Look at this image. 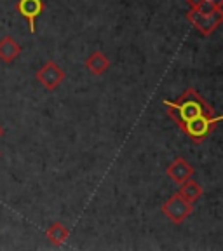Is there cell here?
<instances>
[{
  "mask_svg": "<svg viewBox=\"0 0 223 251\" xmlns=\"http://www.w3.org/2000/svg\"><path fill=\"white\" fill-rule=\"evenodd\" d=\"M162 105L178 127L197 145L202 143L222 121V115L216 114L208 100L194 87H188L174 101L162 100Z\"/></svg>",
  "mask_w": 223,
  "mask_h": 251,
  "instance_id": "6da1fadb",
  "label": "cell"
},
{
  "mask_svg": "<svg viewBox=\"0 0 223 251\" xmlns=\"http://www.w3.org/2000/svg\"><path fill=\"white\" fill-rule=\"evenodd\" d=\"M187 20L190 21L194 28L199 31L200 35L209 37L218 30V26L223 23V9L216 11H197V9H188Z\"/></svg>",
  "mask_w": 223,
  "mask_h": 251,
  "instance_id": "7a4b0ae2",
  "label": "cell"
},
{
  "mask_svg": "<svg viewBox=\"0 0 223 251\" xmlns=\"http://www.w3.org/2000/svg\"><path fill=\"white\" fill-rule=\"evenodd\" d=\"M162 215L166 216L168 220H171L173 224H181L188 216L192 215L194 211V204H190L188 201H185L180 194H173L164 204H162L161 208Z\"/></svg>",
  "mask_w": 223,
  "mask_h": 251,
  "instance_id": "3957f363",
  "label": "cell"
},
{
  "mask_svg": "<svg viewBox=\"0 0 223 251\" xmlns=\"http://www.w3.org/2000/svg\"><path fill=\"white\" fill-rule=\"evenodd\" d=\"M65 77H67L65 70H63L56 61H52V59H49V61L44 63L42 67H40L35 74L37 82H39L40 86L47 91H54L58 86H61V82L65 80Z\"/></svg>",
  "mask_w": 223,
  "mask_h": 251,
  "instance_id": "277c9868",
  "label": "cell"
},
{
  "mask_svg": "<svg viewBox=\"0 0 223 251\" xmlns=\"http://www.w3.org/2000/svg\"><path fill=\"white\" fill-rule=\"evenodd\" d=\"M44 9H46L44 0H18L16 2V11L28 21V26H30L31 33H35L37 20H39V16L44 12Z\"/></svg>",
  "mask_w": 223,
  "mask_h": 251,
  "instance_id": "5b68a950",
  "label": "cell"
},
{
  "mask_svg": "<svg viewBox=\"0 0 223 251\" xmlns=\"http://www.w3.org/2000/svg\"><path fill=\"white\" fill-rule=\"evenodd\" d=\"M166 175H168L174 183L181 185L185 180H188V178L194 175V166L190 164L187 159H183V157H176V159H173L171 164L166 168Z\"/></svg>",
  "mask_w": 223,
  "mask_h": 251,
  "instance_id": "8992f818",
  "label": "cell"
},
{
  "mask_svg": "<svg viewBox=\"0 0 223 251\" xmlns=\"http://www.w3.org/2000/svg\"><path fill=\"white\" fill-rule=\"evenodd\" d=\"M21 44L11 35H5L0 39V61L5 65H11L21 54Z\"/></svg>",
  "mask_w": 223,
  "mask_h": 251,
  "instance_id": "52a82bcc",
  "label": "cell"
},
{
  "mask_svg": "<svg viewBox=\"0 0 223 251\" xmlns=\"http://www.w3.org/2000/svg\"><path fill=\"white\" fill-rule=\"evenodd\" d=\"M84 67H86L93 75H103L110 68V59L105 52L94 51L89 58H86Z\"/></svg>",
  "mask_w": 223,
  "mask_h": 251,
  "instance_id": "ba28073f",
  "label": "cell"
},
{
  "mask_svg": "<svg viewBox=\"0 0 223 251\" xmlns=\"http://www.w3.org/2000/svg\"><path fill=\"white\" fill-rule=\"evenodd\" d=\"M178 194H180L185 201H188L190 204H196L197 201L202 197L204 188H202V185H200L199 181L194 180V178L190 176L188 180H185L183 183L180 185V190H178Z\"/></svg>",
  "mask_w": 223,
  "mask_h": 251,
  "instance_id": "9c48e42d",
  "label": "cell"
},
{
  "mask_svg": "<svg viewBox=\"0 0 223 251\" xmlns=\"http://www.w3.org/2000/svg\"><path fill=\"white\" fill-rule=\"evenodd\" d=\"M68 237H70V230H68L67 225H63L61 222H54V224L49 225V228L46 230V239L56 248L63 246V244L67 243Z\"/></svg>",
  "mask_w": 223,
  "mask_h": 251,
  "instance_id": "30bf717a",
  "label": "cell"
},
{
  "mask_svg": "<svg viewBox=\"0 0 223 251\" xmlns=\"http://www.w3.org/2000/svg\"><path fill=\"white\" fill-rule=\"evenodd\" d=\"M187 4L190 9H197V11H216V9H223V0H187Z\"/></svg>",
  "mask_w": 223,
  "mask_h": 251,
  "instance_id": "8fae6325",
  "label": "cell"
},
{
  "mask_svg": "<svg viewBox=\"0 0 223 251\" xmlns=\"http://www.w3.org/2000/svg\"><path fill=\"white\" fill-rule=\"evenodd\" d=\"M4 136V127H2V126H0V138Z\"/></svg>",
  "mask_w": 223,
  "mask_h": 251,
  "instance_id": "7c38bea8",
  "label": "cell"
}]
</instances>
